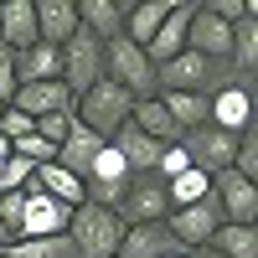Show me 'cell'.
I'll list each match as a JSON object with an SVG mask.
<instances>
[{"label": "cell", "instance_id": "cell-14", "mask_svg": "<svg viewBox=\"0 0 258 258\" xmlns=\"http://www.w3.org/2000/svg\"><path fill=\"white\" fill-rule=\"evenodd\" d=\"M78 0H36V41L41 47H68L78 36Z\"/></svg>", "mask_w": 258, "mask_h": 258}, {"label": "cell", "instance_id": "cell-13", "mask_svg": "<svg viewBox=\"0 0 258 258\" xmlns=\"http://www.w3.org/2000/svg\"><path fill=\"white\" fill-rule=\"evenodd\" d=\"M191 16H197V0H176V6H170V16L160 21V31L150 36V47H145V57L155 62V68L186 52V31H191Z\"/></svg>", "mask_w": 258, "mask_h": 258}, {"label": "cell", "instance_id": "cell-4", "mask_svg": "<svg viewBox=\"0 0 258 258\" xmlns=\"http://www.w3.org/2000/svg\"><path fill=\"white\" fill-rule=\"evenodd\" d=\"M103 78L119 83V88L135 98V103L160 93V83H155V62H150V57L135 47V41H124V36L103 41Z\"/></svg>", "mask_w": 258, "mask_h": 258}, {"label": "cell", "instance_id": "cell-7", "mask_svg": "<svg viewBox=\"0 0 258 258\" xmlns=\"http://www.w3.org/2000/svg\"><path fill=\"white\" fill-rule=\"evenodd\" d=\"M253 114H258L253 83H238V78H232L227 88H217V93L207 98V124L222 129V135H243V129L253 124Z\"/></svg>", "mask_w": 258, "mask_h": 258}, {"label": "cell", "instance_id": "cell-27", "mask_svg": "<svg viewBox=\"0 0 258 258\" xmlns=\"http://www.w3.org/2000/svg\"><path fill=\"white\" fill-rule=\"evenodd\" d=\"M11 155L31 160V165H52V160H57V145H47L41 135H26V140H16V145H11Z\"/></svg>", "mask_w": 258, "mask_h": 258}, {"label": "cell", "instance_id": "cell-18", "mask_svg": "<svg viewBox=\"0 0 258 258\" xmlns=\"http://www.w3.org/2000/svg\"><path fill=\"white\" fill-rule=\"evenodd\" d=\"M181 243L165 232V222H140V227H124V243L114 258H165V253H176Z\"/></svg>", "mask_w": 258, "mask_h": 258}, {"label": "cell", "instance_id": "cell-22", "mask_svg": "<svg viewBox=\"0 0 258 258\" xmlns=\"http://www.w3.org/2000/svg\"><path fill=\"white\" fill-rule=\"evenodd\" d=\"M217 258H258V227H232L222 222L217 232H212V243H207Z\"/></svg>", "mask_w": 258, "mask_h": 258}, {"label": "cell", "instance_id": "cell-5", "mask_svg": "<svg viewBox=\"0 0 258 258\" xmlns=\"http://www.w3.org/2000/svg\"><path fill=\"white\" fill-rule=\"evenodd\" d=\"M68 217H73V207L47 197L36 181L21 186V227H16V238H57V232H68Z\"/></svg>", "mask_w": 258, "mask_h": 258}, {"label": "cell", "instance_id": "cell-35", "mask_svg": "<svg viewBox=\"0 0 258 258\" xmlns=\"http://www.w3.org/2000/svg\"><path fill=\"white\" fill-rule=\"evenodd\" d=\"M0 258H6V253H0Z\"/></svg>", "mask_w": 258, "mask_h": 258}, {"label": "cell", "instance_id": "cell-23", "mask_svg": "<svg viewBox=\"0 0 258 258\" xmlns=\"http://www.w3.org/2000/svg\"><path fill=\"white\" fill-rule=\"evenodd\" d=\"M98 145H103V140H93L83 124H73V135L62 140V150H57V165H62V170H73V176L83 181V170H88V160L98 155Z\"/></svg>", "mask_w": 258, "mask_h": 258}, {"label": "cell", "instance_id": "cell-25", "mask_svg": "<svg viewBox=\"0 0 258 258\" xmlns=\"http://www.w3.org/2000/svg\"><path fill=\"white\" fill-rule=\"evenodd\" d=\"M207 191H212V176H202V170H181L176 181H165V202H170V212H181L191 202H202Z\"/></svg>", "mask_w": 258, "mask_h": 258}, {"label": "cell", "instance_id": "cell-33", "mask_svg": "<svg viewBox=\"0 0 258 258\" xmlns=\"http://www.w3.org/2000/svg\"><path fill=\"white\" fill-rule=\"evenodd\" d=\"M186 258H217V253H212V248H191Z\"/></svg>", "mask_w": 258, "mask_h": 258}, {"label": "cell", "instance_id": "cell-28", "mask_svg": "<svg viewBox=\"0 0 258 258\" xmlns=\"http://www.w3.org/2000/svg\"><path fill=\"white\" fill-rule=\"evenodd\" d=\"M202 6L217 16V21H227V26H238L243 16H258V6H253V0H202Z\"/></svg>", "mask_w": 258, "mask_h": 258}, {"label": "cell", "instance_id": "cell-19", "mask_svg": "<svg viewBox=\"0 0 258 258\" xmlns=\"http://www.w3.org/2000/svg\"><path fill=\"white\" fill-rule=\"evenodd\" d=\"M26 83H62V52L41 47V41L16 52V88H26Z\"/></svg>", "mask_w": 258, "mask_h": 258}, {"label": "cell", "instance_id": "cell-31", "mask_svg": "<svg viewBox=\"0 0 258 258\" xmlns=\"http://www.w3.org/2000/svg\"><path fill=\"white\" fill-rule=\"evenodd\" d=\"M181 170H191L186 150H181V145H165V150H160V165H155V176H160V181H176Z\"/></svg>", "mask_w": 258, "mask_h": 258}, {"label": "cell", "instance_id": "cell-8", "mask_svg": "<svg viewBox=\"0 0 258 258\" xmlns=\"http://www.w3.org/2000/svg\"><path fill=\"white\" fill-rule=\"evenodd\" d=\"M98 78H103V41L78 31L68 47H62V88L78 98V93H88Z\"/></svg>", "mask_w": 258, "mask_h": 258}, {"label": "cell", "instance_id": "cell-20", "mask_svg": "<svg viewBox=\"0 0 258 258\" xmlns=\"http://www.w3.org/2000/svg\"><path fill=\"white\" fill-rule=\"evenodd\" d=\"M170 6H176V0H135V6L124 11V41H135V47L145 52L150 36L160 31V21L170 16Z\"/></svg>", "mask_w": 258, "mask_h": 258}, {"label": "cell", "instance_id": "cell-24", "mask_svg": "<svg viewBox=\"0 0 258 258\" xmlns=\"http://www.w3.org/2000/svg\"><path fill=\"white\" fill-rule=\"evenodd\" d=\"M160 103H165V114L176 119V129L186 135V129H202L207 124V98L202 93H155Z\"/></svg>", "mask_w": 258, "mask_h": 258}, {"label": "cell", "instance_id": "cell-21", "mask_svg": "<svg viewBox=\"0 0 258 258\" xmlns=\"http://www.w3.org/2000/svg\"><path fill=\"white\" fill-rule=\"evenodd\" d=\"M41 191H47V197H57L62 207H83V202H88V191H83V181L73 176V170H62L57 160L52 165H36V176H31Z\"/></svg>", "mask_w": 258, "mask_h": 258}, {"label": "cell", "instance_id": "cell-16", "mask_svg": "<svg viewBox=\"0 0 258 258\" xmlns=\"http://www.w3.org/2000/svg\"><path fill=\"white\" fill-rule=\"evenodd\" d=\"M0 41L11 52L36 47V0H0Z\"/></svg>", "mask_w": 258, "mask_h": 258}, {"label": "cell", "instance_id": "cell-29", "mask_svg": "<svg viewBox=\"0 0 258 258\" xmlns=\"http://www.w3.org/2000/svg\"><path fill=\"white\" fill-rule=\"evenodd\" d=\"M73 124H78L73 114H47V119H36V135L47 140V145H57V150H62V140L73 135Z\"/></svg>", "mask_w": 258, "mask_h": 258}, {"label": "cell", "instance_id": "cell-11", "mask_svg": "<svg viewBox=\"0 0 258 258\" xmlns=\"http://www.w3.org/2000/svg\"><path fill=\"white\" fill-rule=\"evenodd\" d=\"M217 227H222V212H217V202H212V191H207L202 202L181 207V212H165V232H170L181 248H207Z\"/></svg>", "mask_w": 258, "mask_h": 258}, {"label": "cell", "instance_id": "cell-34", "mask_svg": "<svg viewBox=\"0 0 258 258\" xmlns=\"http://www.w3.org/2000/svg\"><path fill=\"white\" fill-rule=\"evenodd\" d=\"M0 114H6V103H0Z\"/></svg>", "mask_w": 258, "mask_h": 258}, {"label": "cell", "instance_id": "cell-30", "mask_svg": "<svg viewBox=\"0 0 258 258\" xmlns=\"http://www.w3.org/2000/svg\"><path fill=\"white\" fill-rule=\"evenodd\" d=\"M0 135H6V140L16 145V140H26V135H36V119H26L21 109H11V103H6V114H0Z\"/></svg>", "mask_w": 258, "mask_h": 258}, {"label": "cell", "instance_id": "cell-32", "mask_svg": "<svg viewBox=\"0 0 258 258\" xmlns=\"http://www.w3.org/2000/svg\"><path fill=\"white\" fill-rule=\"evenodd\" d=\"M16 98V52L0 41V103H11Z\"/></svg>", "mask_w": 258, "mask_h": 258}, {"label": "cell", "instance_id": "cell-12", "mask_svg": "<svg viewBox=\"0 0 258 258\" xmlns=\"http://www.w3.org/2000/svg\"><path fill=\"white\" fill-rule=\"evenodd\" d=\"M186 52L212 57V62H227V57H232V26L217 21L202 0H197V16H191V31H186Z\"/></svg>", "mask_w": 258, "mask_h": 258}, {"label": "cell", "instance_id": "cell-17", "mask_svg": "<svg viewBox=\"0 0 258 258\" xmlns=\"http://www.w3.org/2000/svg\"><path fill=\"white\" fill-rule=\"evenodd\" d=\"M124 11L129 0H78V26L98 41H114L124 36Z\"/></svg>", "mask_w": 258, "mask_h": 258}, {"label": "cell", "instance_id": "cell-9", "mask_svg": "<svg viewBox=\"0 0 258 258\" xmlns=\"http://www.w3.org/2000/svg\"><path fill=\"white\" fill-rule=\"evenodd\" d=\"M181 150H186V160L191 170H202V176H217V170H232V150H238V135H222V129H186L181 135Z\"/></svg>", "mask_w": 258, "mask_h": 258}, {"label": "cell", "instance_id": "cell-10", "mask_svg": "<svg viewBox=\"0 0 258 258\" xmlns=\"http://www.w3.org/2000/svg\"><path fill=\"white\" fill-rule=\"evenodd\" d=\"M212 202H217L222 222H232V227H253L258 222V186L243 181L238 170H217L212 176Z\"/></svg>", "mask_w": 258, "mask_h": 258}, {"label": "cell", "instance_id": "cell-15", "mask_svg": "<svg viewBox=\"0 0 258 258\" xmlns=\"http://www.w3.org/2000/svg\"><path fill=\"white\" fill-rule=\"evenodd\" d=\"M11 109H21L26 119H47V114H73V93L62 88V83H26V88H16Z\"/></svg>", "mask_w": 258, "mask_h": 258}, {"label": "cell", "instance_id": "cell-1", "mask_svg": "<svg viewBox=\"0 0 258 258\" xmlns=\"http://www.w3.org/2000/svg\"><path fill=\"white\" fill-rule=\"evenodd\" d=\"M129 109H135V98H129L119 83H109V78H98L88 93H78V98H73V119L88 129L93 140H103V145H109L119 129L129 124Z\"/></svg>", "mask_w": 258, "mask_h": 258}, {"label": "cell", "instance_id": "cell-3", "mask_svg": "<svg viewBox=\"0 0 258 258\" xmlns=\"http://www.w3.org/2000/svg\"><path fill=\"white\" fill-rule=\"evenodd\" d=\"M68 238H73L78 258H114L119 243H124V222H119L114 207L83 202V207H73V217H68Z\"/></svg>", "mask_w": 258, "mask_h": 258}, {"label": "cell", "instance_id": "cell-2", "mask_svg": "<svg viewBox=\"0 0 258 258\" xmlns=\"http://www.w3.org/2000/svg\"><path fill=\"white\" fill-rule=\"evenodd\" d=\"M232 78H238L232 62H212V57H197V52H181V57H170V62L155 68L160 93H202V98H212Z\"/></svg>", "mask_w": 258, "mask_h": 258}, {"label": "cell", "instance_id": "cell-6", "mask_svg": "<svg viewBox=\"0 0 258 258\" xmlns=\"http://www.w3.org/2000/svg\"><path fill=\"white\" fill-rule=\"evenodd\" d=\"M119 222L124 227H140V222H165V212H170V202H165V181L150 170V176H129V186H124V197H119Z\"/></svg>", "mask_w": 258, "mask_h": 258}, {"label": "cell", "instance_id": "cell-26", "mask_svg": "<svg viewBox=\"0 0 258 258\" xmlns=\"http://www.w3.org/2000/svg\"><path fill=\"white\" fill-rule=\"evenodd\" d=\"M31 176H36V165H31V160H21V155H11L6 170H0V197H11V191L31 186Z\"/></svg>", "mask_w": 258, "mask_h": 258}]
</instances>
